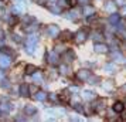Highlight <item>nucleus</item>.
Masks as SVG:
<instances>
[{"label":"nucleus","mask_w":126,"mask_h":122,"mask_svg":"<svg viewBox=\"0 0 126 122\" xmlns=\"http://www.w3.org/2000/svg\"><path fill=\"white\" fill-rule=\"evenodd\" d=\"M47 33H48V35H51V37H57L58 33H60V30H58L57 26L51 24V26H48V29H47Z\"/></svg>","instance_id":"3"},{"label":"nucleus","mask_w":126,"mask_h":122,"mask_svg":"<svg viewBox=\"0 0 126 122\" xmlns=\"http://www.w3.org/2000/svg\"><path fill=\"white\" fill-rule=\"evenodd\" d=\"M112 108H113V111L116 114H120V112H123V109H125V105H123V102H115Z\"/></svg>","instance_id":"5"},{"label":"nucleus","mask_w":126,"mask_h":122,"mask_svg":"<svg viewBox=\"0 0 126 122\" xmlns=\"http://www.w3.org/2000/svg\"><path fill=\"white\" fill-rule=\"evenodd\" d=\"M51 99H52V101H55V99H57V95H54V94H52V95H51Z\"/></svg>","instance_id":"25"},{"label":"nucleus","mask_w":126,"mask_h":122,"mask_svg":"<svg viewBox=\"0 0 126 122\" xmlns=\"http://www.w3.org/2000/svg\"><path fill=\"white\" fill-rule=\"evenodd\" d=\"M52 1H55V0H52Z\"/></svg>","instance_id":"29"},{"label":"nucleus","mask_w":126,"mask_h":122,"mask_svg":"<svg viewBox=\"0 0 126 122\" xmlns=\"http://www.w3.org/2000/svg\"><path fill=\"white\" fill-rule=\"evenodd\" d=\"M122 12H126V6H123V9H122Z\"/></svg>","instance_id":"27"},{"label":"nucleus","mask_w":126,"mask_h":122,"mask_svg":"<svg viewBox=\"0 0 126 122\" xmlns=\"http://www.w3.org/2000/svg\"><path fill=\"white\" fill-rule=\"evenodd\" d=\"M31 43H37V37L35 35H30L29 37V44H31Z\"/></svg>","instance_id":"20"},{"label":"nucleus","mask_w":126,"mask_h":122,"mask_svg":"<svg viewBox=\"0 0 126 122\" xmlns=\"http://www.w3.org/2000/svg\"><path fill=\"white\" fill-rule=\"evenodd\" d=\"M33 78L35 80V82H41V75H40V74L34 72V74H33Z\"/></svg>","instance_id":"19"},{"label":"nucleus","mask_w":126,"mask_h":122,"mask_svg":"<svg viewBox=\"0 0 126 122\" xmlns=\"http://www.w3.org/2000/svg\"><path fill=\"white\" fill-rule=\"evenodd\" d=\"M85 40H86V33L84 31V30L78 31V33H77V35H75V41H77L78 44H81V43H84Z\"/></svg>","instance_id":"2"},{"label":"nucleus","mask_w":126,"mask_h":122,"mask_svg":"<svg viewBox=\"0 0 126 122\" xmlns=\"http://www.w3.org/2000/svg\"><path fill=\"white\" fill-rule=\"evenodd\" d=\"M10 63H12V58H10V57H7V55H4V54H1V55H0V67L6 68V67L10 65Z\"/></svg>","instance_id":"1"},{"label":"nucleus","mask_w":126,"mask_h":122,"mask_svg":"<svg viewBox=\"0 0 126 122\" xmlns=\"http://www.w3.org/2000/svg\"><path fill=\"white\" fill-rule=\"evenodd\" d=\"M75 3H77V0H68V4H69L71 7L75 6Z\"/></svg>","instance_id":"23"},{"label":"nucleus","mask_w":126,"mask_h":122,"mask_svg":"<svg viewBox=\"0 0 126 122\" xmlns=\"http://www.w3.org/2000/svg\"><path fill=\"white\" fill-rule=\"evenodd\" d=\"M79 1H81V3H84V4H85V3L88 1V0H79Z\"/></svg>","instance_id":"26"},{"label":"nucleus","mask_w":126,"mask_h":122,"mask_svg":"<svg viewBox=\"0 0 126 122\" xmlns=\"http://www.w3.org/2000/svg\"><path fill=\"white\" fill-rule=\"evenodd\" d=\"M10 108H12V105H9V104H0V111H3V112H9V111H10Z\"/></svg>","instance_id":"13"},{"label":"nucleus","mask_w":126,"mask_h":122,"mask_svg":"<svg viewBox=\"0 0 126 122\" xmlns=\"http://www.w3.org/2000/svg\"><path fill=\"white\" fill-rule=\"evenodd\" d=\"M35 98L38 99V101H46L47 95H46V92H43V91H38V92L35 94Z\"/></svg>","instance_id":"10"},{"label":"nucleus","mask_w":126,"mask_h":122,"mask_svg":"<svg viewBox=\"0 0 126 122\" xmlns=\"http://www.w3.org/2000/svg\"><path fill=\"white\" fill-rule=\"evenodd\" d=\"M99 38H102V35H99V34H95V40H99Z\"/></svg>","instance_id":"24"},{"label":"nucleus","mask_w":126,"mask_h":122,"mask_svg":"<svg viewBox=\"0 0 126 122\" xmlns=\"http://www.w3.org/2000/svg\"><path fill=\"white\" fill-rule=\"evenodd\" d=\"M60 70H61V74H64V75H65V74H69V68L67 65H61Z\"/></svg>","instance_id":"17"},{"label":"nucleus","mask_w":126,"mask_h":122,"mask_svg":"<svg viewBox=\"0 0 126 122\" xmlns=\"http://www.w3.org/2000/svg\"><path fill=\"white\" fill-rule=\"evenodd\" d=\"M77 77H78L79 80H82V81H85V80H89V71H88V70H81V71H78Z\"/></svg>","instance_id":"4"},{"label":"nucleus","mask_w":126,"mask_h":122,"mask_svg":"<svg viewBox=\"0 0 126 122\" xmlns=\"http://www.w3.org/2000/svg\"><path fill=\"white\" fill-rule=\"evenodd\" d=\"M95 51L96 52H106L108 51V47L105 44H95Z\"/></svg>","instance_id":"7"},{"label":"nucleus","mask_w":126,"mask_h":122,"mask_svg":"<svg viewBox=\"0 0 126 122\" xmlns=\"http://www.w3.org/2000/svg\"><path fill=\"white\" fill-rule=\"evenodd\" d=\"M35 71H37V68H35L34 65H27V67H26V72H27L29 75H33Z\"/></svg>","instance_id":"9"},{"label":"nucleus","mask_w":126,"mask_h":122,"mask_svg":"<svg viewBox=\"0 0 126 122\" xmlns=\"http://www.w3.org/2000/svg\"><path fill=\"white\" fill-rule=\"evenodd\" d=\"M58 54L55 51H52V52H50V63L51 64H55V63H58Z\"/></svg>","instance_id":"8"},{"label":"nucleus","mask_w":126,"mask_h":122,"mask_svg":"<svg viewBox=\"0 0 126 122\" xmlns=\"http://www.w3.org/2000/svg\"><path fill=\"white\" fill-rule=\"evenodd\" d=\"M105 68H106V71H109V72H110V71H115V67H113V65H106Z\"/></svg>","instance_id":"22"},{"label":"nucleus","mask_w":126,"mask_h":122,"mask_svg":"<svg viewBox=\"0 0 126 122\" xmlns=\"http://www.w3.org/2000/svg\"><path fill=\"white\" fill-rule=\"evenodd\" d=\"M112 57L115 58V61H123V58H122V55H120L119 52H115Z\"/></svg>","instance_id":"18"},{"label":"nucleus","mask_w":126,"mask_h":122,"mask_svg":"<svg viewBox=\"0 0 126 122\" xmlns=\"http://www.w3.org/2000/svg\"><path fill=\"white\" fill-rule=\"evenodd\" d=\"M109 21H110L112 24H116L118 21H119V16H118V14H112L110 18H109Z\"/></svg>","instance_id":"16"},{"label":"nucleus","mask_w":126,"mask_h":122,"mask_svg":"<svg viewBox=\"0 0 126 122\" xmlns=\"http://www.w3.org/2000/svg\"><path fill=\"white\" fill-rule=\"evenodd\" d=\"M27 91H29V87H27V85H21V87H20V94H21V95H23V97H27V95H29V92H27Z\"/></svg>","instance_id":"11"},{"label":"nucleus","mask_w":126,"mask_h":122,"mask_svg":"<svg viewBox=\"0 0 126 122\" xmlns=\"http://www.w3.org/2000/svg\"><path fill=\"white\" fill-rule=\"evenodd\" d=\"M1 78H3V72H0V80H1Z\"/></svg>","instance_id":"28"},{"label":"nucleus","mask_w":126,"mask_h":122,"mask_svg":"<svg viewBox=\"0 0 126 122\" xmlns=\"http://www.w3.org/2000/svg\"><path fill=\"white\" fill-rule=\"evenodd\" d=\"M82 95H84V98L85 99H92L94 98V92H92V91H84Z\"/></svg>","instance_id":"14"},{"label":"nucleus","mask_w":126,"mask_h":122,"mask_svg":"<svg viewBox=\"0 0 126 122\" xmlns=\"http://www.w3.org/2000/svg\"><path fill=\"white\" fill-rule=\"evenodd\" d=\"M105 10H106L108 13H113L115 12V3H112V0L106 1V4H105Z\"/></svg>","instance_id":"6"},{"label":"nucleus","mask_w":126,"mask_h":122,"mask_svg":"<svg viewBox=\"0 0 126 122\" xmlns=\"http://www.w3.org/2000/svg\"><path fill=\"white\" fill-rule=\"evenodd\" d=\"M35 108L34 106H31V105H29V106H26V114L27 115H33V114H35Z\"/></svg>","instance_id":"12"},{"label":"nucleus","mask_w":126,"mask_h":122,"mask_svg":"<svg viewBox=\"0 0 126 122\" xmlns=\"http://www.w3.org/2000/svg\"><path fill=\"white\" fill-rule=\"evenodd\" d=\"M94 12H95V10H94V7H85L84 14H85V16H92V14H94Z\"/></svg>","instance_id":"15"},{"label":"nucleus","mask_w":126,"mask_h":122,"mask_svg":"<svg viewBox=\"0 0 126 122\" xmlns=\"http://www.w3.org/2000/svg\"><path fill=\"white\" fill-rule=\"evenodd\" d=\"M116 4H118V6H126V0H116Z\"/></svg>","instance_id":"21"}]
</instances>
